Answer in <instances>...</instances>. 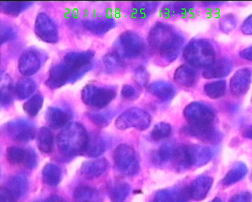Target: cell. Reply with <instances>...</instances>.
<instances>
[{
  "label": "cell",
  "mask_w": 252,
  "mask_h": 202,
  "mask_svg": "<svg viewBox=\"0 0 252 202\" xmlns=\"http://www.w3.org/2000/svg\"><path fill=\"white\" fill-rule=\"evenodd\" d=\"M187 147L191 167H204L211 160L212 152L208 147L199 145H187Z\"/></svg>",
  "instance_id": "cell-21"
},
{
  "label": "cell",
  "mask_w": 252,
  "mask_h": 202,
  "mask_svg": "<svg viewBox=\"0 0 252 202\" xmlns=\"http://www.w3.org/2000/svg\"><path fill=\"white\" fill-rule=\"evenodd\" d=\"M83 26L89 32L96 35H102L112 31L117 26V23L112 18L84 20Z\"/></svg>",
  "instance_id": "cell-23"
},
{
  "label": "cell",
  "mask_w": 252,
  "mask_h": 202,
  "mask_svg": "<svg viewBox=\"0 0 252 202\" xmlns=\"http://www.w3.org/2000/svg\"><path fill=\"white\" fill-rule=\"evenodd\" d=\"M121 94H122L123 99L128 101H135L140 96L138 90L130 84H125L122 87Z\"/></svg>",
  "instance_id": "cell-45"
},
{
  "label": "cell",
  "mask_w": 252,
  "mask_h": 202,
  "mask_svg": "<svg viewBox=\"0 0 252 202\" xmlns=\"http://www.w3.org/2000/svg\"><path fill=\"white\" fill-rule=\"evenodd\" d=\"M130 185L124 181L114 184L109 191V198L112 202H124L130 193Z\"/></svg>",
  "instance_id": "cell-38"
},
{
  "label": "cell",
  "mask_w": 252,
  "mask_h": 202,
  "mask_svg": "<svg viewBox=\"0 0 252 202\" xmlns=\"http://www.w3.org/2000/svg\"><path fill=\"white\" fill-rule=\"evenodd\" d=\"M151 94L157 97L162 102L171 101L177 94V90L173 84L165 81H156L148 86Z\"/></svg>",
  "instance_id": "cell-22"
},
{
  "label": "cell",
  "mask_w": 252,
  "mask_h": 202,
  "mask_svg": "<svg viewBox=\"0 0 252 202\" xmlns=\"http://www.w3.org/2000/svg\"><path fill=\"white\" fill-rule=\"evenodd\" d=\"M103 63L107 72L110 73L122 72L126 67L124 59L118 55L115 51L107 53L104 55Z\"/></svg>",
  "instance_id": "cell-34"
},
{
  "label": "cell",
  "mask_w": 252,
  "mask_h": 202,
  "mask_svg": "<svg viewBox=\"0 0 252 202\" xmlns=\"http://www.w3.org/2000/svg\"><path fill=\"white\" fill-rule=\"evenodd\" d=\"M248 168L243 162H238L230 168L222 180V184L224 186H230L240 181L248 174Z\"/></svg>",
  "instance_id": "cell-29"
},
{
  "label": "cell",
  "mask_w": 252,
  "mask_h": 202,
  "mask_svg": "<svg viewBox=\"0 0 252 202\" xmlns=\"http://www.w3.org/2000/svg\"><path fill=\"white\" fill-rule=\"evenodd\" d=\"M233 64L228 58H222L215 61L203 72V77L206 79H220L226 77L232 72Z\"/></svg>",
  "instance_id": "cell-18"
},
{
  "label": "cell",
  "mask_w": 252,
  "mask_h": 202,
  "mask_svg": "<svg viewBox=\"0 0 252 202\" xmlns=\"http://www.w3.org/2000/svg\"><path fill=\"white\" fill-rule=\"evenodd\" d=\"M32 2L31 1H1L0 10L3 14L17 16L27 9Z\"/></svg>",
  "instance_id": "cell-35"
},
{
  "label": "cell",
  "mask_w": 252,
  "mask_h": 202,
  "mask_svg": "<svg viewBox=\"0 0 252 202\" xmlns=\"http://www.w3.org/2000/svg\"><path fill=\"white\" fill-rule=\"evenodd\" d=\"M237 19L234 15L229 14L225 15L220 22V28L222 32L226 33H231L236 28Z\"/></svg>",
  "instance_id": "cell-42"
},
{
  "label": "cell",
  "mask_w": 252,
  "mask_h": 202,
  "mask_svg": "<svg viewBox=\"0 0 252 202\" xmlns=\"http://www.w3.org/2000/svg\"><path fill=\"white\" fill-rule=\"evenodd\" d=\"M184 117L191 125H210L215 122L216 112L205 102L194 101L186 106Z\"/></svg>",
  "instance_id": "cell-9"
},
{
  "label": "cell",
  "mask_w": 252,
  "mask_h": 202,
  "mask_svg": "<svg viewBox=\"0 0 252 202\" xmlns=\"http://www.w3.org/2000/svg\"><path fill=\"white\" fill-rule=\"evenodd\" d=\"M74 202H103V197L98 190L82 185L78 187L74 193Z\"/></svg>",
  "instance_id": "cell-28"
},
{
  "label": "cell",
  "mask_w": 252,
  "mask_h": 202,
  "mask_svg": "<svg viewBox=\"0 0 252 202\" xmlns=\"http://www.w3.org/2000/svg\"><path fill=\"white\" fill-rule=\"evenodd\" d=\"M172 134V127L167 122H159L154 126L150 133L151 139L154 141L158 142L168 138Z\"/></svg>",
  "instance_id": "cell-39"
},
{
  "label": "cell",
  "mask_w": 252,
  "mask_h": 202,
  "mask_svg": "<svg viewBox=\"0 0 252 202\" xmlns=\"http://www.w3.org/2000/svg\"><path fill=\"white\" fill-rule=\"evenodd\" d=\"M183 56L192 67L207 68L215 62L216 53L210 41L203 39H195L189 41L185 46Z\"/></svg>",
  "instance_id": "cell-3"
},
{
  "label": "cell",
  "mask_w": 252,
  "mask_h": 202,
  "mask_svg": "<svg viewBox=\"0 0 252 202\" xmlns=\"http://www.w3.org/2000/svg\"><path fill=\"white\" fill-rule=\"evenodd\" d=\"M105 142L99 135L93 134L89 135V143L84 152V156L98 157L105 151Z\"/></svg>",
  "instance_id": "cell-33"
},
{
  "label": "cell",
  "mask_w": 252,
  "mask_h": 202,
  "mask_svg": "<svg viewBox=\"0 0 252 202\" xmlns=\"http://www.w3.org/2000/svg\"><path fill=\"white\" fill-rule=\"evenodd\" d=\"M134 80L141 87H147L149 80V74L144 66H139L134 72Z\"/></svg>",
  "instance_id": "cell-43"
},
{
  "label": "cell",
  "mask_w": 252,
  "mask_h": 202,
  "mask_svg": "<svg viewBox=\"0 0 252 202\" xmlns=\"http://www.w3.org/2000/svg\"><path fill=\"white\" fill-rule=\"evenodd\" d=\"M44 104V97L40 93L34 94L23 104V110L29 117H34L39 114Z\"/></svg>",
  "instance_id": "cell-37"
},
{
  "label": "cell",
  "mask_w": 252,
  "mask_h": 202,
  "mask_svg": "<svg viewBox=\"0 0 252 202\" xmlns=\"http://www.w3.org/2000/svg\"><path fill=\"white\" fill-rule=\"evenodd\" d=\"M34 29L37 37L44 42L56 44L59 41L57 26L46 13L41 12L36 16Z\"/></svg>",
  "instance_id": "cell-11"
},
{
  "label": "cell",
  "mask_w": 252,
  "mask_h": 202,
  "mask_svg": "<svg viewBox=\"0 0 252 202\" xmlns=\"http://www.w3.org/2000/svg\"><path fill=\"white\" fill-rule=\"evenodd\" d=\"M214 180L212 177L203 175L194 180L188 188L190 199L195 201L200 202L205 200L211 190Z\"/></svg>",
  "instance_id": "cell-17"
},
{
  "label": "cell",
  "mask_w": 252,
  "mask_h": 202,
  "mask_svg": "<svg viewBox=\"0 0 252 202\" xmlns=\"http://www.w3.org/2000/svg\"><path fill=\"white\" fill-rule=\"evenodd\" d=\"M43 202H66L64 201V199L61 198V196H59V195H52V196H50L49 198L46 199V200H44Z\"/></svg>",
  "instance_id": "cell-50"
},
{
  "label": "cell",
  "mask_w": 252,
  "mask_h": 202,
  "mask_svg": "<svg viewBox=\"0 0 252 202\" xmlns=\"http://www.w3.org/2000/svg\"><path fill=\"white\" fill-rule=\"evenodd\" d=\"M243 135L245 138L252 140V126L248 127L243 131Z\"/></svg>",
  "instance_id": "cell-51"
},
{
  "label": "cell",
  "mask_w": 252,
  "mask_h": 202,
  "mask_svg": "<svg viewBox=\"0 0 252 202\" xmlns=\"http://www.w3.org/2000/svg\"><path fill=\"white\" fill-rule=\"evenodd\" d=\"M252 70L250 67L238 69L230 80V93L234 97H240L248 93L251 86Z\"/></svg>",
  "instance_id": "cell-13"
},
{
  "label": "cell",
  "mask_w": 252,
  "mask_h": 202,
  "mask_svg": "<svg viewBox=\"0 0 252 202\" xmlns=\"http://www.w3.org/2000/svg\"><path fill=\"white\" fill-rule=\"evenodd\" d=\"M177 146L178 145H176L174 142H167L163 144L152 154V162L158 165L172 162Z\"/></svg>",
  "instance_id": "cell-27"
},
{
  "label": "cell",
  "mask_w": 252,
  "mask_h": 202,
  "mask_svg": "<svg viewBox=\"0 0 252 202\" xmlns=\"http://www.w3.org/2000/svg\"><path fill=\"white\" fill-rule=\"evenodd\" d=\"M6 187L14 195L15 200H18L23 198L27 194L29 190V182L26 175L17 173L10 178L8 186Z\"/></svg>",
  "instance_id": "cell-26"
},
{
  "label": "cell",
  "mask_w": 252,
  "mask_h": 202,
  "mask_svg": "<svg viewBox=\"0 0 252 202\" xmlns=\"http://www.w3.org/2000/svg\"><path fill=\"white\" fill-rule=\"evenodd\" d=\"M89 120L96 126L99 127H104L108 125L113 116L111 112H89L86 113Z\"/></svg>",
  "instance_id": "cell-40"
},
{
  "label": "cell",
  "mask_w": 252,
  "mask_h": 202,
  "mask_svg": "<svg viewBox=\"0 0 252 202\" xmlns=\"http://www.w3.org/2000/svg\"><path fill=\"white\" fill-rule=\"evenodd\" d=\"M42 178L44 183L48 186H58L62 178V171L59 166L54 163H49L44 166L42 170Z\"/></svg>",
  "instance_id": "cell-30"
},
{
  "label": "cell",
  "mask_w": 252,
  "mask_h": 202,
  "mask_svg": "<svg viewBox=\"0 0 252 202\" xmlns=\"http://www.w3.org/2000/svg\"><path fill=\"white\" fill-rule=\"evenodd\" d=\"M108 168V161L105 158H98L83 164L80 173L86 179L94 180L103 175Z\"/></svg>",
  "instance_id": "cell-20"
},
{
  "label": "cell",
  "mask_w": 252,
  "mask_h": 202,
  "mask_svg": "<svg viewBox=\"0 0 252 202\" xmlns=\"http://www.w3.org/2000/svg\"><path fill=\"white\" fill-rule=\"evenodd\" d=\"M6 158L11 165H22L32 169L37 165V155L32 149L18 146L9 147L6 150Z\"/></svg>",
  "instance_id": "cell-12"
},
{
  "label": "cell",
  "mask_w": 252,
  "mask_h": 202,
  "mask_svg": "<svg viewBox=\"0 0 252 202\" xmlns=\"http://www.w3.org/2000/svg\"><path fill=\"white\" fill-rule=\"evenodd\" d=\"M189 197L188 188H167L154 194L150 202H187Z\"/></svg>",
  "instance_id": "cell-15"
},
{
  "label": "cell",
  "mask_w": 252,
  "mask_h": 202,
  "mask_svg": "<svg viewBox=\"0 0 252 202\" xmlns=\"http://www.w3.org/2000/svg\"><path fill=\"white\" fill-rule=\"evenodd\" d=\"M204 92L207 97L212 99H219L224 97L226 93L227 84L225 80H217L209 82L204 86Z\"/></svg>",
  "instance_id": "cell-36"
},
{
  "label": "cell",
  "mask_w": 252,
  "mask_h": 202,
  "mask_svg": "<svg viewBox=\"0 0 252 202\" xmlns=\"http://www.w3.org/2000/svg\"><path fill=\"white\" fill-rule=\"evenodd\" d=\"M16 37V33L14 28L7 24L1 25V44H4Z\"/></svg>",
  "instance_id": "cell-44"
},
{
  "label": "cell",
  "mask_w": 252,
  "mask_h": 202,
  "mask_svg": "<svg viewBox=\"0 0 252 202\" xmlns=\"http://www.w3.org/2000/svg\"><path fill=\"white\" fill-rule=\"evenodd\" d=\"M181 134L185 136L197 139L204 143L216 145L220 142L222 134L214 126L210 125H191L188 124L181 130Z\"/></svg>",
  "instance_id": "cell-10"
},
{
  "label": "cell",
  "mask_w": 252,
  "mask_h": 202,
  "mask_svg": "<svg viewBox=\"0 0 252 202\" xmlns=\"http://www.w3.org/2000/svg\"><path fill=\"white\" fill-rule=\"evenodd\" d=\"M41 202L40 201H33V202Z\"/></svg>",
  "instance_id": "cell-53"
},
{
  "label": "cell",
  "mask_w": 252,
  "mask_h": 202,
  "mask_svg": "<svg viewBox=\"0 0 252 202\" xmlns=\"http://www.w3.org/2000/svg\"><path fill=\"white\" fill-rule=\"evenodd\" d=\"M159 2L157 1H135L130 8V17L134 21H147L157 11Z\"/></svg>",
  "instance_id": "cell-19"
},
{
  "label": "cell",
  "mask_w": 252,
  "mask_h": 202,
  "mask_svg": "<svg viewBox=\"0 0 252 202\" xmlns=\"http://www.w3.org/2000/svg\"><path fill=\"white\" fill-rule=\"evenodd\" d=\"M210 202H221V200H220V198H217L214 199L213 200H212V201Z\"/></svg>",
  "instance_id": "cell-52"
},
{
  "label": "cell",
  "mask_w": 252,
  "mask_h": 202,
  "mask_svg": "<svg viewBox=\"0 0 252 202\" xmlns=\"http://www.w3.org/2000/svg\"><path fill=\"white\" fill-rule=\"evenodd\" d=\"M240 56L245 60L252 62V45L245 48L243 51H240Z\"/></svg>",
  "instance_id": "cell-49"
},
{
  "label": "cell",
  "mask_w": 252,
  "mask_h": 202,
  "mask_svg": "<svg viewBox=\"0 0 252 202\" xmlns=\"http://www.w3.org/2000/svg\"><path fill=\"white\" fill-rule=\"evenodd\" d=\"M36 83L29 78L21 79L14 87L15 95L19 100H25L31 97L35 92Z\"/></svg>",
  "instance_id": "cell-32"
},
{
  "label": "cell",
  "mask_w": 252,
  "mask_h": 202,
  "mask_svg": "<svg viewBox=\"0 0 252 202\" xmlns=\"http://www.w3.org/2000/svg\"><path fill=\"white\" fill-rule=\"evenodd\" d=\"M252 195L248 191L242 192L234 195L229 202H252Z\"/></svg>",
  "instance_id": "cell-46"
},
{
  "label": "cell",
  "mask_w": 252,
  "mask_h": 202,
  "mask_svg": "<svg viewBox=\"0 0 252 202\" xmlns=\"http://www.w3.org/2000/svg\"><path fill=\"white\" fill-rule=\"evenodd\" d=\"M115 48L114 51L122 59H136L144 55L147 46L140 34L132 31H126L118 38Z\"/></svg>",
  "instance_id": "cell-4"
},
{
  "label": "cell",
  "mask_w": 252,
  "mask_h": 202,
  "mask_svg": "<svg viewBox=\"0 0 252 202\" xmlns=\"http://www.w3.org/2000/svg\"><path fill=\"white\" fill-rule=\"evenodd\" d=\"M15 89L12 83L6 82L2 84L1 89V106L2 107H8L12 104L14 101Z\"/></svg>",
  "instance_id": "cell-41"
},
{
  "label": "cell",
  "mask_w": 252,
  "mask_h": 202,
  "mask_svg": "<svg viewBox=\"0 0 252 202\" xmlns=\"http://www.w3.org/2000/svg\"><path fill=\"white\" fill-rule=\"evenodd\" d=\"M117 91L112 87H100L88 84L81 91L83 102L89 107L102 109L107 107L117 97Z\"/></svg>",
  "instance_id": "cell-5"
},
{
  "label": "cell",
  "mask_w": 252,
  "mask_h": 202,
  "mask_svg": "<svg viewBox=\"0 0 252 202\" xmlns=\"http://www.w3.org/2000/svg\"><path fill=\"white\" fill-rule=\"evenodd\" d=\"M193 2H170L162 6L160 13L165 19H172L186 16L193 11Z\"/></svg>",
  "instance_id": "cell-25"
},
{
  "label": "cell",
  "mask_w": 252,
  "mask_h": 202,
  "mask_svg": "<svg viewBox=\"0 0 252 202\" xmlns=\"http://www.w3.org/2000/svg\"><path fill=\"white\" fill-rule=\"evenodd\" d=\"M1 132L8 138L18 142H28L35 138L36 130L33 122L25 119H18L6 122Z\"/></svg>",
  "instance_id": "cell-7"
},
{
  "label": "cell",
  "mask_w": 252,
  "mask_h": 202,
  "mask_svg": "<svg viewBox=\"0 0 252 202\" xmlns=\"http://www.w3.org/2000/svg\"><path fill=\"white\" fill-rule=\"evenodd\" d=\"M152 117L147 111L138 107H132L124 111L117 117L115 126L120 130L133 128L144 131L150 127Z\"/></svg>",
  "instance_id": "cell-8"
},
{
  "label": "cell",
  "mask_w": 252,
  "mask_h": 202,
  "mask_svg": "<svg viewBox=\"0 0 252 202\" xmlns=\"http://www.w3.org/2000/svg\"><path fill=\"white\" fill-rule=\"evenodd\" d=\"M174 80L181 87H192L196 84L198 74L191 66L182 65L176 69L174 73Z\"/></svg>",
  "instance_id": "cell-24"
},
{
  "label": "cell",
  "mask_w": 252,
  "mask_h": 202,
  "mask_svg": "<svg viewBox=\"0 0 252 202\" xmlns=\"http://www.w3.org/2000/svg\"><path fill=\"white\" fill-rule=\"evenodd\" d=\"M113 160L116 169L125 176H132L140 170V164L134 149L126 144H121L116 147L113 153Z\"/></svg>",
  "instance_id": "cell-6"
},
{
  "label": "cell",
  "mask_w": 252,
  "mask_h": 202,
  "mask_svg": "<svg viewBox=\"0 0 252 202\" xmlns=\"http://www.w3.org/2000/svg\"><path fill=\"white\" fill-rule=\"evenodd\" d=\"M45 118L51 128L63 129L71 124L72 115L64 109L52 106L46 110Z\"/></svg>",
  "instance_id": "cell-16"
},
{
  "label": "cell",
  "mask_w": 252,
  "mask_h": 202,
  "mask_svg": "<svg viewBox=\"0 0 252 202\" xmlns=\"http://www.w3.org/2000/svg\"><path fill=\"white\" fill-rule=\"evenodd\" d=\"M241 31L244 34L252 35V14L244 21L241 26Z\"/></svg>",
  "instance_id": "cell-48"
},
{
  "label": "cell",
  "mask_w": 252,
  "mask_h": 202,
  "mask_svg": "<svg viewBox=\"0 0 252 202\" xmlns=\"http://www.w3.org/2000/svg\"><path fill=\"white\" fill-rule=\"evenodd\" d=\"M41 64V56L37 51H26L18 60V70L23 75L32 76L39 70Z\"/></svg>",
  "instance_id": "cell-14"
},
{
  "label": "cell",
  "mask_w": 252,
  "mask_h": 202,
  "mask_svg": "<svg viewBox=\"0 0 252 202\" xmlns=\"http://www.w3.org/2000/svg\"><path fill=\"white\" fill-rule=\"evenodd\" d=\"M15 198L12 193L6 187H1L0 190V202H14Z\"/></svg>",
  "instance_id": "cell-47"
},
{
  "label": "cell",
  "mask_w": 252,
  "mask_h": 202,
  "mask_svg": "<svg viewBox=\"0 0 252 202\" xmlns=\"http://www.w3.org/2000/svg\"><path fill=\"white\" fill-rule=\"evenodd\" d=\"M89 134L80 123H71L57 137L59 151L67 158L84 155L89 143Z\"/></svg>",
  "instance_id": "cell-2"
},
{
  "label": "cell",
  "mask_w": 252,
  "mask_h": 202,
  "mask_svg": "<svg viewBox=\"0 0 252 202\" xmlns=\"http://www.w3.org/2000/svg\"><path fill=\"white\" fill-rule=\"evenodd\" d=\"M147 39L152 50L167 64L177 59L185 44L183 35L171 25L163 22H158L152 26Z\"/></svg>",
  "instance_id": "cell-1"
},
{
  "label": "cell",
  "mask_w": 252,
  "mask_h": 202,
  "mask_svg": "<svg viewBox=\"0 0 252 202\" xmlns=\"http://www.w3.org/2000/svg\"><path fill=\"white\" fill-rule=\"evenodd\" d=\"M38 149L42 153L50 154L53 151L54 145V137L52 132L46 127L39 129L37 134Z\"/></svg>",
  "instance_id": "cell-31"
}]
</instances>
